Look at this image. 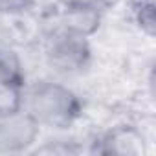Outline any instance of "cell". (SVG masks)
I'll return each mask as SVG.
<instances>
[{
    "instance_id": "cell-1",
    "label": "cell",
    "mask_w": 156,
    "mask_h": 156,
    "mask_svg": "<svg viewBox=\"0 0 156 156\" xmlns=\"http://www.w3.org/2000/svg\"><path fill=\"white\" fill-rule=\"evenodd\" d=\"M33 110L44 121H64L72 110V96L57 87H44L33 96Z\"/></svg>"
},
{
    "instance_id": "cell-2",
    "label": "cell",
    "mask_w": 156,
    "mask_h": 156,
    "mask_svg": "<svg viewBox=\"0 0 156 156\" xmlns=\"http://www.w3.org/2000/svg\"><path fill=\"white\" fill-rule=\"evenodd\" d=\"M30 127L31 125L24 118H8L0 121V141H6L9 147L28 143V140L33 136Z\"/></svg>"
},
{
    "instance_id": "cell-3",
    "label": "cell",
    "mask_w": 156,
    "mask_h": 156,
    "mask_svg": "<svg viewBox=\"0 0 156 156\" xmlns=\"http://www.w3.org/2000/svg\"><path fill=\"white\" fill-rule=\"evenodd\" d=\"M22 8H26V0H0L2 11H19Z\"/></svg>"
}]
</instances>
